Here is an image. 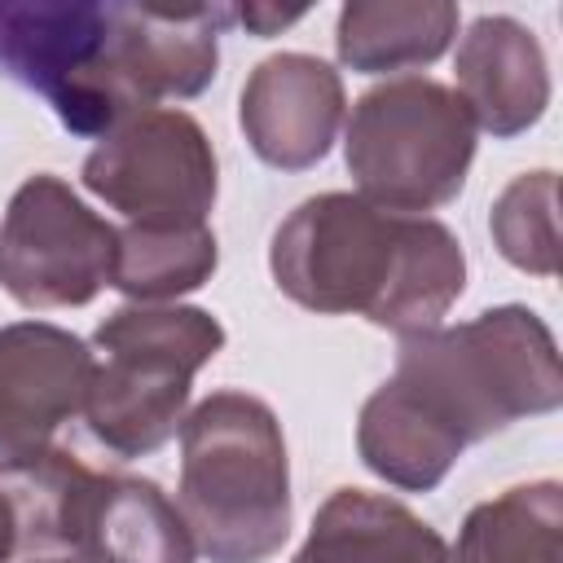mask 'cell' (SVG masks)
<instances>
[{"label": "cell", "instance_id": "9c48e42d", "mask_svg": "<svg viewBox=\"0 0 563 563\" xmlns=\"http://www.w3.org/2000/svg\"><path fill=\"white\" fill-rule=\"evenodd\" d=\"M92 347L53 321L0 325V475L40 462L53 435L84 413Z\"/></svg>", "mask_w": 563, "mask_h": 563}, {"label": "cell", "instance_id": "52a82bcc", "mask_svg": "<svg viewBox=\"0 0 563 563\" xmlns=\"http://www.w3.org/2000/svg\"><path fill=\"white\" fill-rule=\"evenodd\" d=\"M79 180L128 224H207L220 163L194 114L154 106L106 132L88 150Z\"/></svg>", "mask_w": 563, "mask_h": 563}, {"label": "cell", "instance_id": "5bb4252c", "mask_svg": "<svg viewBox=\"0 0 563 563\" xmlns=\"http://www.w3.org/2000/svg\"><path fill=\"white\" fill-rule=\"evenodd\" d=\"M453 0H347L334 22V53L356 75L418 70L457 40Z\"/></svg>", "mask_w": 563, "mask_h": 563}, {"label": "cell", "instance_id": "8fae6325", "mask_svg": "<svg viewBox=\"0 0 563 563\" xmlns=\"http://www.w3.org/2000/svg\"><path fill=\"white\" fill-rule=\"evenodd\" d=\"M347 114L343 79L330 62L312 53L264 57L238 97V128L251 154L277 172L317 167Z\"/></svg>", "mask_w": 563, "mask_h": 563}, {"label": "cell", "instance_id": "ac0fdd59", "mask_svg": "<svg viewBox=\"0 0 563 563\" xmlns=\"http://www.w3.org/2000/svg\"><path fill=\"white\" fill-rule=\"evenodd\" d=\"M308 9H273V4H238L233 9V22L238 26H246L251 35H260V40H268V35H277L282 26H290V22H299Z\"/></svg>", "mask_w": 563, "mask_h": 563}, {"label": "cell", "instance_id": "8992f818", "mask_svg": "<svg viewBox=\"0 0 563 563\" xmlns=\"http://www.w3.org/2000/svg\"><path fill=\"white\" fill-rule=\"evenodd\" d=\"M119 0H0V75L40 92L66 132L101 141L114 101Z\"/></svg>", "mask_w": 563, "mask_h": 563}, {"label": "cell", "instance_id": "277c9868", "mask_svg": "<svg viewBox=\"0 0 563 563\" xmlns=\"http://www.w3.org/2000/svg\"><path fill=\"white\" fill-rule=\"evenodd\" d=\"M84 422L114 457L163 449L189 409L194 374L220 356L224 325L194 303H123L92 334Z\"/></svg>", "mask_w": 563, "mask_h": 563}, {"label": "cell", "instance_id": "4fadbf2b", "mask_svg": "<svg viewBox=\"0 0 563 563\" xmlns=\"http://www.w3.org/2000/svg\"><path fill=\"white\" fill-rule=\"evenodd\" d=\"M290 563H453V550L405 501L365 488H334L317 506Z\"/></svg>", "mask_w": 563, "mask_h": 563}, {"label": "cell", "instance_id": "9a60e30c", "mask_svg": "<svg viewBox=\"0 0 563 563\" xmlns=\"http://www.w3.org/2000/svg\"><path fill=\"white\" fill-rule=\"evenodd\" d=\"M453 563H559L563 559V484H515L466 510Z\"/></svg>", "mask_w": 563, "mask_h": 563}, {"label": "cell", "instance_id": "ffe728a7", "mask_svg": "<svg viewBox=\"0 0 563 563\" xmlns=\"http://www.w3.org/2000/svg\"><path fill=\"white\" fill-rule=\"evenodd\" d=\"M22 563H79V559H62V554H44V559H22Z\"/></svg>", "mask_w": 563, "mask_h": 563}, {"label": "cell", "instance_id": "7c38bea8", "mask_svg": "<svg viewBox=\"0 0 563 563\" xmlns=\"http://www.w3.org/2000/svg\"><path fill=\"white\" fill-rule=\"evenodd\" d=\"M453 75V92L466 101L475 128L497 141L528 132L550 106V66L541 40L532 26L506 13H484L462 31Z\"/></svg>", "mask_w": 563, "mask_h": 563}, {"label": "cell", "instance_id": "7a4b0ae2", "mask_svg": "<svg viewBox=\"0 0 563 563\" xmlns=\"http://www.w3.org/2000/svg\"><path fill=\"white\" fill-rule=\"evenodd\" d=\"M277 290L317 317L418 334L466 290V251L444 220L378 211L356 194L303 198L268 242Z\"/></svg>", "mask_w": 563, "mask_h": 563}, {"label": "cell", "instance_id": "2e32d148", "mask_svg": "<svg viewBox=\"0 0 563 563\" xmlns=\"http://www.w3.org/2000/svg\"><path fill=\"white\" fill-rule=\"evenodd\" d=\"M220 242L211 224H123L114 229L110 286L132 303H176L211 282Z\"/></svg>", "mask_w": 563, "mask_h": 563}, {"label": "cell", "instance_id": "3957f363", "mask_svg": "<svg viewBox=\"0 0 563 563\" xmlns=\"http://www.w3.org/2000/svg\"><path fill=\"white\" fill-rule=\"evenodd\" d=\"M176 510L207 563H264L290 537V457L277 413L238 387L180 422Z\"/></svg>", "mask_w": 563, "mask_h": 563}, {"label": "cell", "instance_id": "d6986e66", "mask_svg": "<svg viewBox=\"0 0 563 563\" xmlns=\"http://www.w3.org/2000/svg\"><path fill=\"white\" fill-rule=\"evenodd\" d=\"M13 554H18V519H13V506L0 488V563H13Z\"/></svg>", "mask_w": 563, "mask_h": 563}, {"label": "cell", "instance_id": "30bf717a", "mask_svg": "<svg viewBox=\"0 0 563 563\" xmlns=\"http://www.w3.org/2000/svg\"><path fill=\"white\" fill-rule=\"evenodd\" d=\"M57 554L79 563H194L198 545L154 479L84 462L66 488Z\"/></svg>", "mask_w": 563, "mask_h": 563}, {"label": "cell", "instance_id": "e0dca14e", "mask_svg": "<svg viewBox=\"0 0 563 563\" xmlns=\"http://www.w3.org/2000/svg\"><path fill=\"white\" fill-rule=\"evenodd\" d=\"M488 233L506 264L532 277H554L559 273V176L545 167L515 176L493 198Z\"/></svg>", "mask_w": 563, "mask_h": 563}, {"label": "cell", "instance_id": "5b68a950", "mask_svg": "<svg viewBox=\"0 0 563 563\" xmlns=\"http://www.w3.org/2000/svg\"><path fill=\"white\" fill-rule=\"evenodd\" d=\"M475 119L466 101L427 75L365 88L343 128V163L378 211L427 216L449 207L475 163Z\"/></svg>", "mask_w": 563, "mask_h": 563}, {"label": "cell", "instance_id": "ba28073f", "mask_svg": "<svg viewBox=\"0 0 563 563\" xmlns=\"http://www.w3.org/2000/svg\"><path fill=\"white\" fill-rule=\"evenodd\" d=\"M114 224L62 176H26L0 220V290L31 312L84 308L110 286Z\"/></svg>", "mask_w": 563, "mask_h": 563}, {"label": "cell", "instance_id": "6da1fadb", "mask_svg": "<svg viewBox=\"0 0 563 563\" xmlns=\"http://www.w3.org/2000/svg\"><path fill=\"white\" fill-rule=\"evenodd\" d=\"M563 405L559 343L523 303L405 334L396 369L356 418V453L400 493H431L457 457L519 418Z\"/></svg>", "mask_w": 563, "mask_h": 563}]
</instances>
